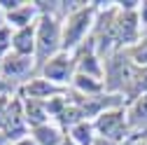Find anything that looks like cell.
I'll return each instance as SVG.
<instances>
[{"label":"cell","mask_w":147,"mask_h":145,"mask_svg":"<svg viewBox=\"0 0 147 145\" xmlns=\"http://www.w3.org/2000/svg\"><path fill=\"white\" fill-rule=\"evenodd\" d=\"M3 49H5V47H3V45H0V56H3ZM0 61H3V59H0Z\"/></svg>","instance_id":"20"},{"label":"cell","mask_w":147,"mask_h":145,"mask_svg":"<svg viewBox=\"0 0 147 145\" xmlns=\"http://www.w3.org/2000/svg\"><path fill=\"white\" fill-rule=\"evenodd\" d=\"M142 145H145V143H142Z\"/></svg>","instance_id":"22"},{"label":"cell","mask_w":147,"mask_h":145,"mask_svg":"<svg viewBox=\"0 0 147 145\" xmlns=\"http://www.w3.org/2000/svg\"><path fill=\"white\" fill-rule=\"evenodd\" d=\"M91 14H94V7H80L68 16V24H65V30H63V47L65 49L75 47L86 35L89 24H91Z\"/></svg>","instance_id":"4"},{"label":"cell","mask_w":147,"mask_h":145,"mask_svg":"<svg viewBox=\"0 0 147 145\" xmlns=\"http://www.w3.org/2000/svg\"><path fill=\"white\" fill-rule=\"evenodd\" d=\"M145 145H147V143H145Z\"/></svg>","instance_id":"23"},{"label":"cell","mask_w":147,"mask_h":145,"mask_svg":"<svg viewBox=\"0 0 147 145\" xmlns=\"http://www.w3.org/2000/svg\"><path fill=\"white\" fill-rule=\"evenodd\" d=\"M33 63H30V56H19V54H9L0 61V72L3 77H26L30 72Z\"/></svg>","instance_id":"6"},{"label":"cell","mask_w":147,"mask_h":145,"mask_svg":"<svg viewBox=\"0 0 147 145\" xmlns=\"http://www.w3.org/2000/svg\"><path fill=\"white\" fill-rule=\"evenodd\" d=\"M128 129H147V94L138 96L128 108Z\"/></svg>","instance_id":"8"},{"label":"cell","mask_w":147,"mask_h":145,"mask_svg":"<svg viewBox=\"0 0 147 145\" xmlns=\"http://www.w3.org/2000/svg\"><path fill=\"white\" fill-rule=\"evenodd\" d=\"M72 72V59L68 54H59L45 66V80L49 82H68Z\"/></svg>","instance_id":"5"},{"label":"cell","mask_w":147,"mask_h":145,"mask_svg":"<svg viewBox=\"0 0 147 145\" xmlns=\"http://www.w3.org/2000/svg\"><path fill=\"white\" fill-rule=\"evenodd\" d=\"M138 70L133 68V61L126 54H117V56L107 63V82L105 89L110 91H126L128 96H133V84H136Z\"/></svg>","instance_id":"2"},{"label":"cell","mask_w":147,"mask_h":145,"mask_svg":"<svg viewBox=\"0 0 147 145\" xmlns=\"http://www.w3.org/2000/svg\"><path fill=\"white\" fill-rule=\"evenodd\" d=\"M94 126H89L86 122H80L77 126H72V143L75 145H94Z\"/></svg>","instance_id":"12"},{"label":"cell","mask_w":147,"mask_h":145,"mask_svg":"<svg viewBox=\"0 0 147 145\" xmlns=\"http://www.w3.org/2000/svg\"><path fill=\"white\" fill-rule=\"evenodd\" d=\"M61 47V28L54 16L42 14L38 30H35V54H38V63L47 66V61L54 59V54Z\"/></svg>","instance_id":"1"},{"label":"cell","mask_w":147,"mask_h":145,"mask_svg":"<svg viewBox=\"0 0 147 145\" xmlns=\"http://www.w3.org/2000/svg\"><path fill=\"white\" fill-rule=\"evenodd\" d=\"M140 21L147 24V3H142V7H140Z\"/></svg>","instance_id":"16"},{"label":"cell","mask_w":147,"mask_h":145,"mask_svg":"<svg viewBox=\"0 0 147 145\" xmlns=\"http://www.w3.org/2000/svg\"><path fill=\"white\" fill-rule=\"evenodd\" d=\"M12 49H14V54H19V56H30L35 51V30H33V26L19 28L14 33Z\"/></svg>","instance_id":"7"},{"label":"cell","mask_w":147,"mask_h":145,"mask_svg":"<svg viewBox=\"0 0 147 145\" xmlns=\"http://www.w3.org/2000/svg\"><path fill=\"white\" fill-rule=\"evenodd\" d=\"M16 145H35V143H30V140H19Z\"/></svg>","instance_id":"17"},{"label":"cell","mask_w":147,"mask_h":145,"mask_svg":"<svg viewBox=\"0 0 147 145\" xmlns=\"http://www.w3.org/2000/svg\"><path fill=\"white\" fill-rule=\"evenodd\" d=\"M3 89H5V84H3V82H0V91H3Z\"/></svg>","instance_id":"21"},{"label":"cell","mask_w":147,"mask_h":145,"mask_svg":"<svg viewBox=\"0 0 147 145\" xmlns=\"http://www.w3.org/2000/svg\"><path fill=\"white\" fill-rule=\"evenodd\" d=\"M5 140H7V136H5V133H0V145H3Z\"/></svg>","instance_id":"18"},{"label":"cell","mask_w":147,"mask_h":145,"mask_svg":"<svg viewBox=\"0 0 147 145\" xmlns=\"http://www.w3.org/2000/svg\"><path fill=\"white\" fill-rule=\"evenodd\" d=\"M128 59H131L133 63H138L140 68H147V40L138 42L131 51H128Z\"/></svg>","instance_id":"15"},{"label":"cell","mask_w":147,"mask_h":145,"mask_svg":"<svg viewBox=\"0 0 147 145\" xmlns=\"http://www.w3.org/2000/svg\"><path fill=\"white\" fill-rule=\"evenodd\" d=\"M35 12V7L33 5H21V7H16L14 12H9V21L12 24H16V26H21V28H26L30 21V14Z\"/></svg>","instance_id":"14"},{"label":"cell","mask_w":147,"mask_h":145,"mask_svg":"<svg viewBox=\"0 0 147 145\" xmlns=\"http://www.w3.org/2000/svg\"><path fill=\"white\" fill-rule=\"evenodd\" d=\"M24 117H26V122L33 126V129L45 126V122H47V105H45L42 101H33V98H28L26 110H24Z\"/></svg>","instance_id":"9"},{"label":"cell","mask_w":147,"mask_h":145,"mask_svg":"<svg viewBox=\"0 0 147 145\" xmlns=\"http://www.w3.org/2000/svg\"><path fill=\"white\" fill-rule=\"evenodd\" d=\"M75 87L80 89L82 94H89V96L98 94L100 89H103V84H100V82H96L94 77H89V75H77V77H75Z\"/></svg>","instance_id":"13"},{"label":"cell","mask_w":147,"mask_h":145,"mask_svg":"<svg viewBox=\"0 0 147 145\" xmlns=\"http://www.w3.org/2000/svg\"><path fill=\"white\" fill-rule=\"evenodd\" d=\"M61 145H75V143H72V140H63Z\"/></svg>","instance_id":"19"},{"label":"cell","mask_w":147,"mask_h":145,"mask_svg":"<svg viewBox=\"0 0 147 145\" xmlns=\"http://www.w3.org/2000/svg\"><path fill=\"white\" fill-rule=\"evenodd\" d=\"M33 136H35V145H61L65 138L61 136L59 129H54V126H38V129H33Z\"/></svg>","instance_id":"11"},{"label":"cell","mask_w":147,"mask_h":145,"mask_svg":"<svg viewBox=\"0 0 147 145\" xmlns=\"http://www.w3.org/2000/svg\"><path fill=\"white\" fill-rule=\"evenodd\" d=\"M59 91H61V89L54 87L49 80H33V82L28 84V89H26L28 98H33V101H45V98L59 94Z\"/></svg>","instance_id":"10"},{"label":"cell","mask_w":147,"mask_h":145,"mask_svg":"<svg viewBox=\"0 0 147 145\" xmlns=\"http://www.w3.org/2000/svg\"><path fill=\"white\" fill-rule=\"evenodd\" d=\"M124 110L115 108V110H105L98 115L94 129L103 136V140H110V143H121L126 136H128V122L124 119Z\"/></svg>","instance_id":"3"}]
</instances>
